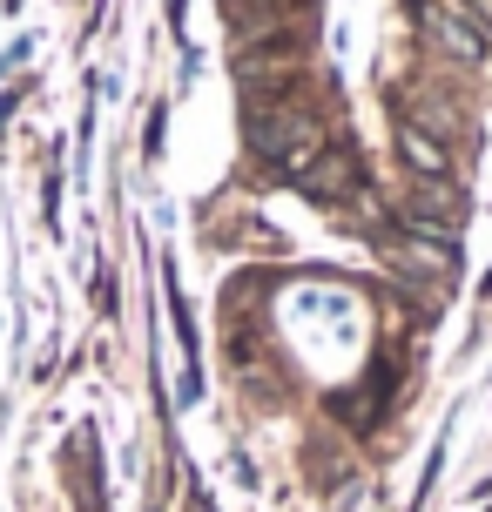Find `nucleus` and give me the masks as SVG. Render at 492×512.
<instances>
[{
  "label": "nucleus",
  "mask_w": 492,
  "mask_h": 512,
  "mask_svg": "<svg viewBox=\"0 0 492 512\" xmlns=\"http://www.w3.org/2000/svg\"><path fill=\"white\" fill-rule=\"evenodd\" d=\"M405 122L425 128L432 142H445V149H452V135L466 128V108H459V102H445V95H412V102H405Z\"/></svg>",
  "instance_id": "nucleus-8"
},
{
  "label": "nucleus",
  "mask_w": 492,
  "mask_h": 512,
  "mask_svg": "<svg viewBox=\"0 0 492 512\" xmlns=\"http://www.w3.org/2000/svg\"><path fill=\"white\" fill-rule=\"evenodd\" d=\"M418 27H425V41L432 48H445L459 68H479L486 61V34L472 27V14H466V0H418Z\"/></svg>",
  "instance_id": "nucleus-3"
},
{
  "label": "nucleus",
  "mask_w": 492,
  "mask_h": 512,
  "mask_svg": "<svg viewBox=\"0 0 492 512\" xmlns=\"http://www.w3.org/2000/svg\"><path fill=\"white\" fill-rule=\"evenodd\" d=\"M466 14H472V27L492 41V0H466Z\"/></svg>",
  "instance_id": "nucleus-9"
},
{
  "label": "nucleus",
  "mask_w": 492,
  "mask_h": 512,
  "mask_svg": "<svg viewBox=\"0 0 492 512\" xmlns=\"http://www.w3.org/2000/svg\"><path fill=\"white\" fill-rule=\"evenodd\" d=\"M311 75V61L304 48H257V54H236V88H243V102H284L297 95Z\"/></svg>",
  "instance_id": "nucleus-2"
},
{
  "label": "nucleus",
  "mask_w": 492,
  "mask_h": 512,
  "mask_svg": "<svg viewBox=\"0 0 492 512\" xmlns=\"http://www.w3.org/2000/svg\"><path fill=\"white\" fill-rule=\"evenodd\" d=\"M297 189H304L311 203H351V196H358V162L344 149H324L317 162L297 169Z\"/></svg>",
  "instance_id": "nucleus-5"
},
{
  "label": "nucleus",
  "mask_w": 492,
  "mask_h": 512,
  "mask_svg": "<svg viewBox=\"0 0 492 512\" xmlns=\"http://www.w3.org/2000/svg\"><path fill=\"white\" fill-rule=\"evenodd\" d=\"M230 7H263V0H230Z\"/></svg>",
  "instance_id": "nucleus-10"
},
{
  "label": "nucleus",
  "mask_w": 492,
  "mask_h": 512,
  "mask_svg": "<svg viewBox=\"0 0 492 512\" xmlns=\"http://www.w3.org/2000/svg\"><path fill=\"white\" fill-rule=\"evenodd\" d=\"M243 135H250V155H257V162H270V169H284V176H297L304 162H317V155H324V115H317V102H304V95H284V102H250Z\"/></svg>",
  "instance_id": "nucleus-1"
},
{
  "label": "nucleus",
  "mask_w": 492,
  "mask_h": 512,
  "mask_svg": "<svg viewBox=\"0 0 492 512\" xmlns=\"http://www.w3.org/2000/svg\"><path fill=\"white\" fill-rule=\"evenodd\" d=\"M385 256L398 263V277H445V270L459 263L452 243H439V236H412V230L385 236Z\"/></svg>",
  "instance_id": "nucleus-6"
},
{
  "label": "nucleus",
  "mask_w": 492,
  "mask_h": 512,
  "mask_svg": "<svg viewBox=\"0 0 492 512\" xmlns=\"http://www.w3.org/2000/svg\"><path fill=\"white\" fill-rule=\"evenodd\" d=\"M398 209H405V230H412V236H439V243H445L452 216H459V196H452V182H412Z\"/></svg>",
  "instance_id": "nucleus-4"
},
{
  "label": "nucleus",
  "mask_w": 492,
  "mask_h": 512,
  "mask_svg": "<svg viewBox=\"0 0 492 512\" xmlns=\"http://www.w3.org/2000/svg\"><path fill=\"white\" fill-rule=\"evenodd\" d=\"M391 149L405 155V169H412L418 182H452V149H445V142H432L425 128L398 122V128H391Z\"/></svg>",
  "instance_id": "nucleus-7"
}]
</instances>
